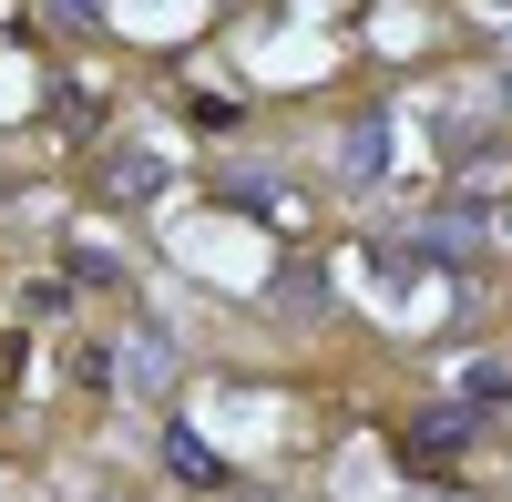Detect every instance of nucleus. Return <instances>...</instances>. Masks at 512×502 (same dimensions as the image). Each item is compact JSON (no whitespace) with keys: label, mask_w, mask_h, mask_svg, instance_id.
Returning a JSON list of instances; mask_svg holds the SVG:
<instances>
[{"label":"nucleus","mask_w":512,"mask_h":502,"mask_svg":"<svg viewBox=\"0 0 512 502\" xmlns=\"http://www.w3.org/2000/svg\"><path fill=\"white\" fill-rule=\"evenodd\" d=\"M472 400H441V410H410V421H400V462H420V472H431V462H461V451H472Z\"/></svg>","instance_id":"1"},{"label":"nucleus","mask_w":512,"mask_h":502,"mask_svg":"<svg viewBox=\"0 0 512 502\" xmlns=\"http://www.w3.org/2000/svg\"><path fill=\"white\" fill-rule=\"evenodd\" d=\"M175 380V349H164V328H134V339L113 349V390H164Z\"/></svg>","instance_id":"2"},{"label":"nucleus","mask_w":512,"mask_h":502,"mask_svg":"<svg viewBox=\"0 0 512 502\" xmlns=\"http://www.w3.org/2000/svg\"><path fill=\"white\" fill-rule=\"evenodd\" d=\"M451 185H461V205H482V195H512V164H502L492 144H472V154H461V175H451Z\"/></svg>","instance_id":"3"},{"label":"nucleus","mask_w":512,"mask_h":502,"mask_svg":"<svg viewBox=\"0 0 512 502\" xmlns=\"http://www.w3.org/2000/svg\"><path fill=\"white\" fill-rule=\"evenodd\" d=\"M164 462H175L185 482H205V492H226V462H216V451H205L195 431H164Z\"/></svg>","instance_id":"4"},{"label":"nucleus","mask_w":512,"mask_h":502,"mask_svg":"<svg viewBox=\"0 0 512 502\" xmlns=\"http://www.w3.org/2000/svg\"><path fill=\"white\" fill-rule=\"evenodd\" d=\"M103 185H113L123 205H144V195H164V164H154V154H113V164H103Z\"/></svg>","instance_id":"5"},{"label":"nucleus","mask_w":512,"mask_h":502,"mask_svg":"<svg viewBox=\"0 0 512 502\" xmlns=\"http://www.w3.org/2000/svg\"><path fill=\"white\" fill-rule=\"evenodd\" d=\"M379 164H390V123L369 113L359 134H349V175H359V185H379Z\"/></svg>","instance_id":"6"},{"label":"nucleus","mask_w":512,"mask_h":502,"mask_svg":"<svg viewBox=\"0 0 512 502\" xmlns=\"http://www.w3.org/2000/svg\"><path fill=\"white\" fill-rule=\"evenodd\" d=\"M461 400H512V359H472V369H461Z\"/></svg>","instance_id":"7"},{"label":"nucleus","mask_w":512,"mask_h":502,"mask_svg":"<svg viewBox=\"0 0 512 502\" xmlns=\"http://www.w3.org/2000/svg\"><path fill=\"white\" fill-rule=\"evenodd\" d=\"M492 246H512V205H502V216H492Z\"/></svg>","instance_id":"8"},{"label":"nucleus","mask_w":512,"mask_h":502,"mask_svg":"<svg viewBox=\"0 0 512 502\" xmlns=\"http://www.w3.org/2000/svg\"><path fill=\"white\" fill-rule=\"evenodd\" d=\"M502 113H512V62H502Z\"/></svg>","instance_id":"9"}]
</instances>
